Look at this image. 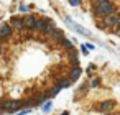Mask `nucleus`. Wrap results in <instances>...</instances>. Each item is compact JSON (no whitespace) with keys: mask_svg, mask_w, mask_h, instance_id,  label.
Returning a JSON list of instances; mask_svg holds the SVG:
<instances>
[{"mask_svg":"<svg viewBox=\"0 0 120 115\" xmlns=\"http://www.w3.org/2000/svg\"><path fill=\"white\" fill-rule=\"evenodd\" d=\"M112 12H115V5L110 2V0H105V2H102L100 5L94 7V13H95L97 17H100V18H104V17L110 15Z\"/></svg>","mask_w":120,"mask_h":115,"instance_id":"obj_1","label":"nucleus"},{"mask_svg":"<svg viewBox=\"0 0 120 115\" xmlns=\"http://www.w3.org/2000/svg\"><path fill=\"white\" fill-rule=\"evenodd\" d=\"M118 23H120V17L117 12H112L110 15L104 17V26L105 28H117Z\"/></svg>","mask_w":120,"mask_h":115,"instance_id":"obj_2","label":"nucleus"},{"mask_svg":"<svg viewBox=\"0 0 120 115\" xmlns=\"http://www.w3.org/2000/svg\"><path fill=\"white\" fill-rule=\"evenodd\" d=\"M22 107H23V102H22V100H8V102L4 104V110L8 112V113H15V112H18Z\"/></svg>","mask_w":120,"mask_h":115,"instance_id":"obj_3","label":"nucleus"},{"mask_svg":"<svg viewBox=\"0 0 120 115\" xmlns=\"http://www.w3.org/2000/svg\"><path fill=\"white\" fill-rule=\"evenodd\" d=\"M8 25H10V28H12V30L15 28V30H18V31H20V30H23V18H20V17H12Z\"/></svg>","mask_w":120,"mask_h":115,"instance_id":"obj_4","label":"nucleus"},{"mask_svg":"<svg viewBox=\"0 0 120 115\" xmlns=\"http://www.w3.org/2000/svg\"><path fill=\"white\" fill-rule=\"evenodd\" d=\"M46 25H48V18L35 20V30L40 31V33H45V35H46Z\"/></svg>","mask_w":120,"mask_h":115,"instance_id":"obj_5","label":"nucleus"},{"mask_svg":"<svg viewBox=\"0 0 120 115\" xmlns=\"http://www.w3.org/2000/svg\"><path fill=\"white\" fill-rule=\"evenodd\" d=\"M81 74H82V69H81L79 64H76V66H72L71 71H69V79L74 82V81H77V79L81 77Z\"/></svg>","mask_w":120,"mask_h":115,"instance_id":"obj_6","label":"nucleus"},{"mask_svg":"<svg viewBox=\"0 0 120 115\" xmlns=\"http://www.w3.org/2000/svg\"><path fill=\"white\" fill-rule=\"evenodd\" d=\"M13 33V30L10 28V25L4 23V25H0V38H10Z\"/></svg>","mask_w":120,"mask_h":115,"instance_id":"obj_7","label":"nucleus"},{"mask_svg":"<svg viewBox=\"0 0 120 115\" xmlns=\"http://www.w3.org/2000/svg\"><path fill=\"white\" fill-rule=\"evenodd\" d=\"M35 17L33 15H26L25 18H23V28H26V30H35Z\"/></svg>","mask_w":120,"mask_h":115,"instance_id":"obj_8","label":"nucleus"},{"mask_svg":"<svg viewBox=\"0 0 120 115\" xmlns=\"http://www.w3.org/2000/svg\"><path fill=\"white\" fill-rule=\"evenodd\" d=\"M113 105H115V102H113V100H105V102L99 104L97 110H99V112H109V110H112V108H113Z\"/></svg>","mask_w":120,"mask_h":115,"instance_id":"obj_9","label":"nucleus"},{"mask_svg":"<svg viewBox=\"0 0 120 115\" xmlns=\"http://www.w3.org/2000/svg\"><path fill=\"white\" fill-rule=\"evenodd\" d=\"M69 61L72 63V66H76V64H79V56H77V51L72 48V49H69Z\"/></svg>","mask_w":120,"mask_h":115,"instance_id":"obj_10","label":"nucleus"},{"mask_svg":"<svg viewBox=\"0 0 120 115\" xmlns=\"http://www.w3.org/2000/svg\"><path fill=\"white\" fill-rule=\"evenodd\" d=\"M72 84V81L69 79V77H63V79H59L58 81V89H64V87H69Z\"/></svg>","mask_w":120,"mask_h":115,"instance_id":"obj_11","label":"nucleus"},{"mask_svg":"<svg viewBox=\"0 0 120 115\" xmlns=\"http://www.w3.org/2000/svg\"><path fill=\"white\" fill-rule=\"evenodd\" d=\"M49 36H51V38H53L54 41H58V43H59V40H61V38H63L64 35H63V31H61V30H58V28H56V30H54V31H53V33H51Z\"/></svg>","mask_w":120,"mask_h":115,"instance_id":"obj_12","label":"nucleus"},{"mask_svg":"<svg viewBox=\"0 0 120 115\" xmlns=\"http://www.w3.org/2000/svg\"><path fill=\"white\" fill-rule=\"evenodd\" d=\"M59 43H61L66 49H72V41H71V40H68V38H64V36H63V38L59 40Z\"/></svg>","mask_w":120,"mask_h":115,"instance_id":"obj_13","label":"nucleus"},{"mask_svg":"<svg viewBox=\"0 0 120 115\" xmlns=\"http://www.w3.org/2000/svg\"><path fill=\"white\" fill-rule=\"evenodd\" d=\"M59 90H61V89H58V87H54V89H49V90L46 92V97H48V99H51V97H56Z\"/></svg>","mask_w":120,"mask_h":115,"instance_id":"obj_14","label":"nucleus"},{"mask_svg":"<svg viewBox=\"0 0 120 115\" xmlns=\"http://www.w3.org/2000/svg\"><path fill=\"white\" fill-rule=\"evenodd\" d=\"M99 84H100V79H99V77L90 79V87H99Z\"/></svg>","mask_w":120,"mask_h":115,"instance_id":"obj_15","label":"nucleus"},{"mask_svg":"<svg viewBox=\"0 0 120 115\" xmlns=\"http://www.w3.org/2000/svg\"><path fill=\"white\" fill-rule=\"evenodd\" d=\"M87 89H89V85H87V84H84L82 87H79V89H77V94H81V95H84V94L87 92Z\"/></svg>","mask_w":120,"mask_h":115,"instance_id":"obj_16","label":"nucleus"},{"mask_svg":"<svg viewBox=\"0 0 120 115\" xmlns=\"http://www.w3.org/2000/svg\"><path fill=\"white\" fill-rule=\"evenodd\" d=\"M49 110H51V102H46V104H45V107H43V112H46V113H48Z\"/></svg>","mask_w":120,"mask_h":115,"instance_id":"obj_17","label":"nucleus"},{"mask_svg":"<svg viewBox=\"0 0 120 115\" xmlns=\"http://www.w3.org/2000/svg\"><path fill=\"white\" fill-rule=\"evenodd\" d=\"M92 2V7H97V5H100L102 2H105V0H90Z\"/></svg>","mask_w":120,"mask_h":115,"instance_id":"obj_18","label":"nucleus"},{"mask_svg":"<svg viewBox=\"0 0 120 115\" xmlns=\"http://www.w3.org/2000/svg\"><path fill=\"white\" fill-rule=\"evenodd\" d=\"M69 4H71L72 7H77V5L81 4V0H69Z\"/></svg>","mask_w":120,"mask_h":115,"instance_id":"obj_19","label":"nucleus"},{"mask_svg":"<svg viewBox=\"0 0 120 115\" xmlns=\"http://www.w3.org/2000/svg\"><path fill=\"white\" fill-rule=\"evenodd\" d=\"M30 110H31V108H25V110H18V113H20V115H26V113H30Z\"/></svg>","mask_w":120,"mask_h":115,"instance_id":"obj_20","label":"nucleus"},{"mask_svg":"<svg viewBox=\"0 0 120 115\" xmlns=\"http://www.w3.org/2000/svg\"><path fill=\"white\" fill-rule=\"evenodd\" d=\"M20 10H22V12H28V7H26V5H22Z\"/></svg>","mask_w":120,"mask_h":115,"instance_id":"obj_21","label":"nucleus"},{"mask_svg":"<svg viewBox=\"0 0 120 115\" xmlns=\"http://www.w3.org/2000/svg\"><path fill=\"white\" fill-rule=\"evenodd\" d=\"M81 49H82V53H84V54H87V53H89V49H87V48H86V46H82V48H81Z\"/></svg>","mask_w":120,"mask_h":115,"instance_id":"obj_22","label":"nucleus"},{"mask_svg":"<svg viewBox=\"0 0 120 115\" xmlns=\"http://www.w3.org/2000/svg\"><path fill=\"white\" fill-rule=\"evenodd\" d=\"M0 54H2V48H0Z\"/></svg>","mask_w":120,"mask_h":115,"instance_id":"obj_23","label":"nucleus"}]
</instances>
